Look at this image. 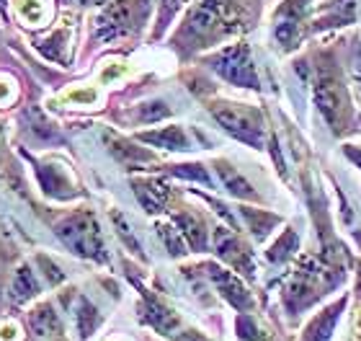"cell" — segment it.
I'll return each mask as SVG.
<instances>
[{
  "label": "cell",
  "mask_w": 361,
  "mask_h": 341,
  "mask_svg": "<svg viewBox=\"0 0 361 341\" xmlns=\"http://www.w3.org/2000/svg\"><path fill=\"white\" fill-rule=\"evenodd\" d=\"M250 13H253L250 0H194L178 34L173 37V47L186 57L204 47L219 44L227 37L248 29Z\"/></svg>",
  "instance_id": "obj_1"
},
{
  "label": "cell",
  "mask_w": 361,
  "mask_h": 341,
  "mask_svg": "<svg viewBox=\"0 0 361 341\" xmlns=\"http://www.w3.org/2000/svg\"><path fill=\"white\" fill-rule=\"evenodd\" d=\"M351 80H354L356 93H359L361 101V47H356L354 52H351Z\"/></svg>",
  "instance_id": "obj_27"
},
{
  "label": "cell",
  "mask_w": 361,
  "mask_h": 341,
  "mask_svg": "<svg viewBox=\"0 0 361 341\" xmlns=\"http://www.w3.org/2000/svg\"><path fill=\"white\" fill-rule=\"evenodd\" d=\"M68 6H109L111 0H65Z\"/></svg>",
  "instance_id": "obj_28"
},
{
  "label": "cell",
  "mask_w": 361,
  "mask_h": 341,
  "mask_svg": "<svg viewBox=\"0 0 361 341\" xmlns=\"http://www.w3.org/2000/svg\"><path fill=\"white\" fill-rule=\"evenodd\" d=\"M346 155L361 168V148H356V145H346Z\"/></svg>",
  "instance_id": "obj_29"
},
{
  "label": "cell",
  "mask_w": 361,
  "mask_h": 341,
  "mask_svg": "<svg viewBox=\"0 0 361 341\" xmlns=\"http://www.w3.org/2000/svg\"><path fill=\"white\" fill-rule=\"evenodd\" d=\"M173 222L180 230V235L186 238L188 246H191V251H199V253L207 251V246H209V230H207V222L199 215L191 213V210H183V213L173 215Z\"/></svg>",
  "instance_id": "obj_17"
},
{
  "label": "cell",
  "mask_w": 361,
  "mask_h": 341,
  "mask_svg": "<svg viewBox=\"0 0 361 341\" xmlns=\"http://www.w3.org/2000/svg\"><path fill=\"white\" fill-rule=\"evenodd\" d=\"M23 326L16 318H0V341H23Z\"/></svg>",
  "instance_id": "obj_25"
},
{
  "label": "cell",
  "mask_w": 361,
  "mask_h": 341,
  "mask_svg": "<svg viewBox=\"0 0 361 341\" xmlns=\"http://www.w3.org/2000/svg\"><path fill=\"white\" fill-rule=\"evenodd\" d=\"M135 194L140 199V205L145 207V213L158 215L166 210L168 199H171V189L158 179H132Z\"/></svg>",
  "instance_id": "obj_15"
},
{
  "label": "cell",
  "mask_w": 361,
  "mask_h": 341,
  "mask_svg": "<svg viewBox=\"0 0 361 341\" xmlns=\"http://www.w3.org/2000/svg\"><path fill=\"white\" fill-rule=\"evenodd\" d=\"M137 140H142L147 145H155L160 150H173V152H186L194 150V143L188 132L180 124H168V127L160 129H150V132H140Z\"/></svg>",
  "instance_id": "obj_14"
},
{
  "label": "cell",
  "mask_w": 361,
  "mask_h": 341,
  "mask_svg": "<svg viewBox=\"0 0 361 341\" xmlns=\"http://www.w3.org/2000/svg\"><path fill=\"white\" fill-rule=\"evenodd\" d=\"M310 85L315 93V104L323 112V119L331 124L336 135H343L351 129V99L348 88L343 83V73L338 70V62L333 52H317L310 62Z\"/></svg>",
  "instance_id": "obj_2"
},
{
  "label": "cell",
  "mask_w": 361,
  "mask_h": 341,
  "mask_svg": "<svg viewBox=\"0 0 361 341\" xmlns=\"http://www.w3.org/2000/svg\"><path fill=\"white\" fill-rule=\"evenodd\" d=\"M98 91L93 85H83V88H68L60 93V101L70 104V107H96L98 104Z\"/></svg>",
  "instance_id": "obj_22"
},
{
  "label": "cell",
  "mask_w": 361,
  "mask_h": 341,
  "mask_svg": "<svg viewBox=\"0 0 361 341\" xmlns=\"http://www.w3.org/2000/svg\"><path fill=\"white\" fill-rule=\"evenodd\" d=\"M0 163H3V124H0Z\"/></svg>",
  "instance_id": "obj_30"
},
{
  "label": "cell",
  "mask_w": 361,
  "mask_h": 341,
  "mask_svg": "<svg viewBox=\"0 0 361 341\" xmlns=\"http://www.w3.org/2000/svg\"><path fill=\"white\" fill-rule=\"evenodd\" d=\"M54 233L60 235V241L75 256L90 258V261H98V264L109 261V253H106V246H104V233H101V227H98L96 217H93L90 210H78V213L62 217L54 225Z\"/></svg>",
  "instance_id": "obj_5"
},
{
  "label": "cell",
  "mask_w": 361,
  "mask_h": 341,
  "mask_svg": "<svg viewBox=\"0 0 361 341\" xmlns=\"http://www.w3.org/2000/svg\"><path fill=\"white\" fill-rule=\"evenodd\" d=\"M26 326H29L31 336L37 341L65 336V321H62L60 311H57V305H54L52 300H39V303L26 313Z\"/></svg>",
  "instance_id": "obj_11"
},
{
  "label": "cell",
  "mask_w": 361,
  "mask_h": 341,
  "mask_svg": "<svg viewBox=\"0 0 361 341\" xmlns=\"http://www.w3.org/2000/svg\"><path fill=\"white\" fill-rule=\"evenodd\" d=\"M13 13L23 26L42 29V26H49V23H52L54 6H52V0H13Z\"/></svg>",
  "instance_id": "obj_16"
},
{
  "label": "cell",
  "mask_w": 361,
  "mask_h": 341,
  "mask_svg": "<svg viewBox=\"0 0 361 341\" xmlns=\"http://www.w3.org/2000/svg\"><path fill=\"white\" fill-rule=\"evenodd\" d=\"M34 168H37V179H39V184H42V191H44L47 197L68 202V199L80 194V184H78L75 174H73L70 166H65L62 160H57V158L34 160Z\"/></svg>",
  "instance_id": "obj_8"
},
{
  "label": "cell",
  "mask_w": 361,
  "mask_h": 341,
  "mask_svg": "<svg viewBox=\"0 0 361 341\" xmlns=\"http://www.w3.org/2000/svg\"><path fill=\"white\" fill-rule=\"evenodd\" d=\"M240 213H243V217L248 220L250 230H253V235H256L258 241H264L266 233H269L271 227H274L279 222L276 215L264 213V210H250V207H240Z\"/></svg>",
  "instance_id": "obj_21"
},
{
  "label": "cell",
  "mask_w": 361,
  "mask_h": 341,
  "mask_svg": "<svg viewBox=\"0 0 361 341\" xmlns=\"http://www.w3.org/2000/svg\"><path fill=\"white\" fill-rule=\"evenodd\" d=\"M212 116L222 124L233 137L250 148H264V119L261 112L248 104H235V101H209Z\"/></svg>",
  "instance_id": "obj_6"
},
{
  "label": "cell",
  "mask_w": 361,
  "mask_h": 341,
  "mask_svg": "<svg viewBox=\"0 0 361 341\" xmlns=\"http://www.w3.org/2000/svg\"><path fill=\"white\" fill-rule=\"evenodd\" d=\"M199 269H202L204 277L214 285V289H217L219 295L225 297L233 308H238V311H248V308H253V297H250L245 285H243L233 272H227V269H222V266H217V264H202Z\"/></svg>",
  "instance_id": "obj_10"
},
{
  "label": "cell",
  "mask_w": 361,
  "mask_h": 341,
  "mask_svg": "<svg viewBox=\"0 0 361 341\" xmlns=\"http://www.w3.org/2000/svg\"><path fill=\"white\" fill-rule=\"evenodd\" d=\"M207 62H209V68L219 78H225L227 83L238 85V88H250V91L261 88L256 65H253V57H250V47L245 42H235V44L222 47Z\"/></svg>",
  "instance_id": "obj_7"
},
{
  "label": "cell",
  "mask_w": 361,
  "mask_h": 341,
  "mask_svg": "<svg viewBox=\"0 0 361 341\" xmlns=\"http://www.w3.org/2000/svg\"><path fill=\"white\" fill-rule=\"evenodd\" d=\"M47 341H68L65 336H60V339H47Z\"/></svg>",
  "instance_id": "obj_31"
},
{
  "label": "cell",
  "mask_w": 361,
  "mask_h": 341,
  "mask_svg": "<svg viewBox=\"0 0 361 341\" xmlns=\"http://www.w3.org/2000/svg\"><path fill=\"white\" fill-rule=\"evenodd\" d=\"M297 243H300V241H297V235H294L292 230L286 227V233L281 235V238H279V241L274 243V246H271L269 258H271V261H279V264H281V261H286V258H289L294 253Z\"/></svg>",
  "instance_id": "obj_23"
},
{
  "label": "cell",
  "mask_w": 361,
  "mask_h": 341,
  "mask_svg": "<svg viewBox=\"0 0 361 341\" xmlns=\"http://www.w3.org/2000/svg\"><path fill=\"white\" fill-rule=\"evenodd\" d=\"M37 49L47 60L57 62V65H70V26H60L52 34H47L44 39H39Z\"/></svg>",
  "instance_id": "obj_19"
},
{
  "label": "cell",
  "mask_w": 361,
  "mask_h": 341,
  "mask_svg": "<svg viewBox=\"0 0 361 341\" xmlns=\"http://www.w3.org/2000/svg\"><path fill=\"white\" fill-rule=\"evenodd\" d=\"M152 0H111L101 11L93 26V42L106 44L121 37H132L142 29L150 16Z\"/></svg>",
  "instance_id": "obj_3"
},
{
  "label": "cell",
  "mask_w": 361,
  "mask_h": 341,
  "mask_svg": "<svg viewBox=\"0 0 361 341\" xmlns=\"http://www.w3.org/2000/svg\"><path fill=\"white\" fill-rule=\"evenodd\" d=\"M160 3V18H158V34L163 29H166L168 26V21H171V18H173L176 16V11H178L180 6H183V3H186V0H158Z\"/></svg>",
  "instance_id": "obj_26"
},
{
  "label": "cell",
  "mask_w": 361,
  "mask_h": 341,
  "mask_svg": "<svg viewBox=\"0 0 361 341\" xmlns=\"http://www.w3.org/2000/svg\"><path fill=\"white\" fill-rule=\"evenodd\" d=\"M137 311H140V321H142L145 326H150L160 336H168V339L173 341H212L199 328L191 326L176 308H171L163 297L155 295L152 289L140 287V305H137Z\"/></svg>",
  "instance_id": "obj_4"
},
{
  "label": "cell",
  "mask_w": 361,
  "mask_h": 341,
  "mask_svg": "<svg viewBox=\"0 0 361 341\" xmlns=\"http://www.w3.org/2000/svg\"><path fill=\"white\" fill-rule=\"evenodd\" d=\"M18 99V85L11 76H3L0 73V109H8L11 104H16Z\"/></svg>",
  "instance_id": "obj_24"
},
{
  "label": "cell",
  "mask_w": 361,
  "mask_h": 341,
  "mask_svg": "<svg viewBox=\"0 0 361 341\" xmlns=\"http://www.w3.org/2000/svg\"><path fill=\"white\" fill-rule=\"evenodd\" d=\"M212 241H214V249L227 264H233L238 272L248 274V277L253 274V253L248 251V246H243L238 233L227 230V227H214Z\"/></svg>",
  "instance_id": "obj_13"
},
{
  "label": "cell",
  "mask_w": 361,
  "mask_h": 341,
  "mask_svg": "<svg viewBox=\"0 0 361 341\" xmlns=\"http://www.w3.org/2000/svg\"><path fill=\"white\" fill-rule=\"evenodd\" d=\"M343 305H346V300H338V303L328 305L323 313H317L315 318L307 323L300 341H331L333 328H336L341 313H343Z\"/></svg>",
  "instance_id": "obj_18"
},
{
  "label": "cell",
  "mask_w": 361,
  "mask_h": 341,
  "mask_svg": "<svg viewBox=\"0 0 361 341\" xmlns=\"http://www.w3.org/2000/svg\"><path fill=\"white\" fill-rule=\"evenodd\" d=\"M214 171L219 174V179H222V186H225L233 197H243V199H256V191H253V186H250L245 179H243L238 171H235L227 160H214Z\"/></svg>",
  "instance_id": "obj_20"
},
{
  "label": "cell",
  "mask_w": 361,
  "mask_h": 341,
  "mask_svg": "<svg viewBox=\"0 0 361 341\" xmlns=\"http://www.w3.org/2000/svg\"><path fill=\"white\" fill-rule=\"evenodd\" d=\"M62 300H65V311L70 313V321H73L78 339H90L96 334V328L104 323V313L98 311V305L90 297L80 295L75 289H73V295H62Z\"/></svg>",
  "instance_id": "obj_9"
},
{
  "label": "cell",
  "mask_w": 361,
  "mask_h": 341,
  "mask_svg": "<svg viewBox=\"0 0 361 341\" xmlns=\"http://www.w3.org/2000/svg\"><path fill=\"white\" fill-rule=\"evenodd\" d=\"M106 341H124V339H106Z\"/></svg>",
  "instance_id": "obj_32"
},
{
  "label": "cell",
  "mask_w": 361,
  "mask_h": 341,
  "mask_svg": "<svg viewBox=\"0 0 361 341\" xmlns=\"http://www.w3.org/2000/svg\"><path fill=\"white\" fill-rule=\"evenodd\" d=\"M44 285L47 282H44V277H42V272L37 269V264H34V261H23V264H18L13 277H11L8 297H11L13 305H26V303H31L34 297L42 295V287H44Z\"/></svg>",
  "instance_id": "obj_12"
}]
</instances>
